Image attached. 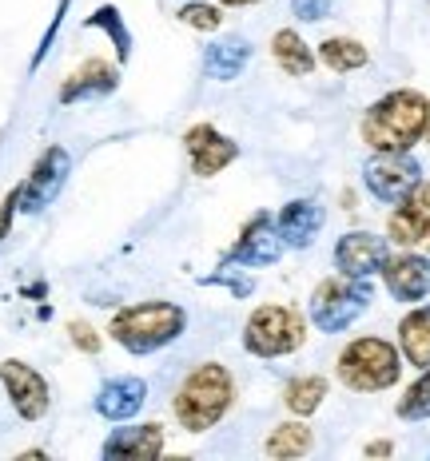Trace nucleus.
Here are the masks:
<instances>
[{
	"mask_svg": "<svg viewBox=\"0 0 430 461\" xmlns=\"http://www.w3.org/2000/svg\"><path fill=\"white\" fill-rule=\"evenodd\" d=\"M311 446H315V434L303 426V421H279V426H275L271 434H267V441H263L267 457H275V461L307 457Z\"/></svg>",
	"mask_w": 430,
	"mask_h": 461,
	"instance_id": "nucleus-22",
	"label": "nucleus"
},
{
	"mask_svg": "<svg viewBox=\"0 0 430 461\" xmlns=\"http://www.w3.org/2000/svg\"><path fill=\"white\" fill-rule=\"evenodd\" d=\"M430 100L415 88H395L362 112V143L371 151H410L418 140H426Z\"/></svg>",
	"mask_w": 430,
	"mask_h": 461,
	"instance_id": "nucleus-1",
	"label": "nucleus"
},
{
	"mask_svg": "<svg viewBox=\"0 0 430 461\" xmlns=\"http://www.w3.org/2000/svg\"><path fill=\"white\" fill-rule=\"evenodd\" d=\"M291 13L299 16V21H327V16L334 13V0H291Z\"/></svg>",
	"mask_w": 430,
	"mask_h": 461,
	"instance_id": "nucleus-29",
	"label": "nucleus"
},
{
	"mask_svg": "<svg viewBox=\"0 0 430 461\" xmlns=\"http://www.w3.org/2000/svg\"><path fill=\"white\" fill-rule=\"evenodd\" d=\"M307 342V319L295 306L267 303L260 311H252V319L243 326V350L252 358H287Z\"/></svg>",
	"mask_w": 430,
	"mask_h": 461,
	"instance_id": "nucleus-6",
	"label": "nucleus"
},
{
	"mask_svg": "<svg viewBox=\"0 0 430 461\" xmlns=\"http://www.w3.org/2000/svg\"><path fill=\"white\" fill-rule=\"evenodd\" d=\"M100 454L108 461H156L164 454V426H156V421H140V426L116 421V429L104 438Z\"/></svg>",
	"mask_w": 430,
	"mask_h": 461,
	"instance_id": "nucleus-13",
	"label": "nucleus"
},
{
	"mask_svg": "<svg viewBox=\"0 0 430 461\" xmlns=\"http://www.w3.org/2000/svg\"><path fill=\"white\" fill-rule=\"evenodd\" d=\"M426 143H430V123H426Z\"/></svg>",
	"mask_w": 430,
	"mask_h": 461,
	"instance_id": "nucleus-34",
	"label": "nucleus"
},
{
	"mask_svg": "<svg viewBox=\"0 0 430 461\" xmlns=\"http://www.w3.org/2000/svg\"><path fill=\"white\" fill-rule=\"evenodd\" d=\"M0 386H5L8 402H13L16 418H24V421H41L48 414V406H52V390H48L44 374L21 358L0 362Z\"/></svg>",
	"mask_w": 430,
	"mask_h": 461,
	"instance_id": "nucleus-10",
	"label": "nucleus"
},
{
	"mask_svg": "<svg viewBox=\"0 0 430 461\" xmlns=\"http://www.w3.org/2000/svg\"><path fill=\"white\" fill-rule=\"evenodd\" d=\"M235 402V378L219 362H199L171 398V414L188 434H207L227 418Z\"/></svg>",
	"mask_w": 430,
	"mask_h": 461,
	"instance_id": "nucleus-2",
	"label": "nucleus"
},
{
	"mask_svg": "<svg viewBox=\"0 0 430 461\" xmlns=\"http://www.w3.org/2000/svg\"><path fill=\"white\" fill-rule=\"evenodd\" d=\"M371 299H375V291H371L367 278H351V275H331L323 278L319 286H315L311 294V326L323 334H343L351 330L362 314L371 311Z\"/></svg>",
	"mask_w": 430,
	"mask_h": 461,
	"instance_id": "nucleus-5",
	"label": "nucleus"
},
{
	"mask_svg": "<svg viewBox=\"0 0 430 461\" xmlns=\"http://www.w3.org/2000/svg\"><path fill=\"white\" fill-rule=\"evenodd\" d=\"M395 414L403 421H426L430 418V366L407 386V393L398 398V406H395Z\"/></svg>",
	"mask_w": 430,
	"mask_h": 461,
	"instance_id": "nucleus-26",
	"label": "nucleus"
},
{
	"mask_svg": "<svg viewBox=\"0 0 430 461\" xmlns=\"http://www.w3.org/2000/svg\"><path fill=\"white\" fill-rule=\"evenodd\" d=\"M382 283L395 303H423L430 294V255H390L382 267Z\"/></svg>",
	"mask_w": 430,
	"mask_h": 461,
	"instance_id": "nucleus-16",
	"label": "nucleus"
},
{
	"mask_svg": "<svg viewBox=\"0 0 430 461\" xmlns=\"http://www.w3.org/2000/svg\"><path fill=\"white\" fill-rule=\"evenodd\" d=\"M84 28H96V32L108 36L112 48H116V56H120V64H128V56H132V32H128V24H124V16H120L116 5H100L88 16V21H84Z\"/></svg>",
	"mask_w": 430,
	"mask_h": 461,
	"instance_id": "nucleus-25",
	"label": "nucleus"
},
{
	"mask_svg": "<svg viewBox=\"0 0 430 461\" xmlns=\"http://www.w3.org/2000/svg\"><path fill=\"white\" fill-rule=\"evenodd\" d=\"M69 176H72V156L69 151H64L60 143L44 148L41 156H36L32 171L24 176V184L16 187V211H21V215H41L44 207H52L56 199H60Z\"/></svg>",
	"mask_w": 430,
	"mask_h": 461,
	"instance_id": "nucleus-7",
	"label": "nucleus"
},
{
	"mask_svg": "<svg viewBox=\"0 0 430 461\" xmlns=\"http://www.w3.org/2000/svg\"><path fill=\"white\" fill-rule=\"evenodd\" d=\"M271 56H275V64H279L287 76H311L315 60H319V56L311 52V44L303 41L295 28H279V32L271 36Z\"/></svg>",
	"mask_w": 430,
	"mask_h": 461,
	"instance_id": "nucleus-21",
	"label": "nucleus"
},
{
	"mask_svg": "<svg viewBox=\"0 0 430 461\" xmlns=\"http://www.w3.org/2000/svg\"><path fill=\"white\" fill-rule=\"evenodd\" d=\"M387 258H390V239L375 235V230H347L334 243V271L351 275V278L382 275Z\"/></svg>",
	"mask_w": 430,
	"mask_h": 461,
	"instance_id": "nucleus-11",
	"label": "nucleus"
},
{
	"mask_svg": "<svg viewBox=\"0 0 430 461\" xmlns=\"http://www.w3.org/2000/svg\"><path fill=\"white\" fill-rule=\"evenodd\" d=\"M334 374L347 390L355 393H379V390H390L398 378H403V350L387 339H355L343 346L339 362H334Z\"/></svg>",
	"mask_w": 430,
	"mask_h": 461,
	"instance_id": "nucleus-4",
	"label": "nucleus"
},
{
	"mask_svg": "<svg viewBox=\"0 0 430 461\" xmlns=\"http://www.w3.org/2000/svg\"><path fill=\"white\" fill-rule=\"evenodd\" d=\"M423 184V163L410 151H375L362 163V187L379 199V203L395 207L398 199H407L410 191Z\"/></svg>",
	"mask_w": 430,
	"mask_h": 461,
	"instance_id": "nucleus-8",
	"label": "nucleus"
},
{
	"mask_svg": "<svg viewBox=\"0 0 430 461\" xmlns=\"http://www.w3.org/2000/svg\"><path fill=\"white\" fill-rule=\"evenodd\" d=\"M398 350L410 366H430V303L415 306V311L403 314L398 322Z\"/></svg>",
	"mask_w": 430,
	"mask_h": 461,
	"instance_id": "nucleus-20",
	"label": "nucleus"
},
{
	"mask_svg": "<svg viewBox=\"0 0 430 461\" xmlns=\"http://www.w3.org/2000/svg\"><path fill=\"white\" fill-rule=\"evenodd\" d=\"M69 5L72 0H60V8H56V16H52V24L44 28V36H41V44H36V52H32V72L44 64V56H48V48H52V36L60 32V24H64V13H69Z\"/></svg>",
	"mask_w": 430,
	"mask_h": 461,
	"instance_id": "nucleus-28",
	"label": "nucleus"
},
{
	"mask_svg": "<svg viewBox=\"0 0 430 461\" xmlns=\"http://www.w3.org/2000/svg\"><path fill=\"white\" fill-rule=\"evenodd\" d=\"M327 223V211H323L315 199H291L287 207H279L275 215V227H279V239L291 251H307L315 243V235Z\"/></svg>",
	"mask_w": 430,
	"mask_h": 461,
	"instance_id": "nucleus-17",
	"label": "nucleus"
},
{
	"mask_svg": "<svg viewBox=\"0 0 430 461\" xmlns=\"http://www.w3.org/2000/svg\"><path fill=\"white\" fill-rule=\"evenodd\" d=\"M395 454V446H390V441H371L367 446V457H390Z\"/></svg>",
	"mask_w": 430,
	"mask_h": 461,
	"instance_id": "nucleus-32",
	"label": "nucleus"
},
{
	"mask_svg": "<svg viewBox=\"0 0 430 461\" xmlns=\"http://www.w3.org/2000/svg\"><path fill=\"white\" fill-rule=\"evenodd\" d=\"M319 60L327 64L331 72H359V68H367V60H371V52L362 48L359 41H351V36H331V41H323L319 44Z\"/></svg>",
	"mask_w": 430,
	"mask_h": 461,
	"instance_id": "nucleus-24",
	"label": "nucleus"
},
{
	"mask_svg": "<svg viewBox=\"0 0 430 461\" xmlns=\"http://www.w3.org/2000/svg\"><path fill=\"white\" fill-rule=\"evenodd\" d=\"M247 60H252V44H247L243 36H219V41H212L204 48V72L219 84L239 80V72L247 68Z\"/></svg>",
	"mask_w": 430,
	"mask_h": 461,
	"instance_id": "nucleus-19",
	"label": "nucleus"
},
{
	"mask_svg": "<svg viewBox=\"0 0 430 461\" xmlns=\"http://www.w3.org/2000/svg\"><path fill=\"white\" fill-rule=\"evenodd\" d=\"M387 239L398 247H418L430 239V184L423 179L407 199H398L387 219Z\"/></svg>",
	"mask_w": 430,
	"mask_h": 461,
	"instance_id": "nucleus-14",
	"label": "nucleus"
},
{
	"mask_svg": "<svg viewBox=\"0 0 430 461\" xmlns=\"http://www.w3.org/2000/svg\"><path fill=\"white\" fill-rule=\"evenodd\" d=\"M184 151L191 159V171H196L199 179H212L239 159V143L232 136H224V131H215L212 123H196V128H188L184 131Z\"/></svg>",
	"mask_w": 430,
	"mask_h": 461,
	"instance_id": "nucleus-12",
	"label": "nucleus"
},
{
	"mask_svg": "<svg viewBox=\"0 0 430 461\" xmlns=\"http://www.w3.org/2000/svg\"><path fill=\"white\" fill-rule=\"evenodd\" d=\"M148 402V382L136 378V374H116V378H104L100 390L92 398V410L104 421H132Z\"/></svg>",
	"mask_w": 430,
	"mask_h": 461,
	"instance_id": "nucleus-15",
	"label": "nucleus"
},
{
	"mask_svg": "<svg viewBox=\"0 0 430 461\" xmlns=\"http://www.w3.org/2000/svg\"><path fill=\"white\" fill-rule=\"evenodd\" d=\"M120 88V68L108 60H88L80 64L69 80L60 84V104H84V100H100V95H112Z\"/></svg>",
	"mask_w": 430,
	"mask_h": 461,
	"instance_id": "nucleus-18",
	"label": "nucleus"
},
{
	"mask_svg": "<svg viewBox=\"0 0 430 461\" xmlns=\"http://www.w3.org/2000/svg\"><path fill=\"white\" fill-rule=\"evenodd\" d=\"M184 330H188V311L179 303H168V299L124 306L108 326L112 339H116L128 354H140V358L143 354H160Z\"/></svg>",
	"mask_w": 430,
	"mask_h": 461,
	"instance_id": "nucleus-3",
	"label": "nucleus"
},
{
	"mask_svg": "<svg viewBox=\"0 0 430 461\" xmlns=\"http://www.w3.org/2000/svg\"><path fill=\"white\" fill-rule=\"evenodd\" d=\"M13 215H16V191H8L5 203H0V239L8 235V223H13Z\"/></svg>",
	"mask_w": 430,
	"mask_h": 461,
	"instance_id": "nucleus-31",
	"label": "nucleus"
},
{
	"mask_svg": "<svg viewBox=\"0 0 430 461\" xmlns=\"http://www.w3.org/2000/svg\"><path fill=\"white\" fill-rule=\"evenodd\" d=\"M176 16H179V24L196 28V32H215V28L224 24V13H219L215 5H204V0H188Z\"/></svg>",
	"mask_w": 430,
	"mask_h": 461,
	"instance_id": "nucleus-27",
	"label": "nucleus"
},
{
	"mask_svg": "<svg viewBox=\"0 0 430 461\" xmlns=\"http://www.w3.org/2000/svg\"><path fill=\"white\" fill-rule=\"evenodd\" d=\"M219 5H227V8H247V5H260V0H219Z\"/></svg>",
	"mask_w": 430,
	"mask_h": 461,
	"instance_id": "nucleus-33",
	"label": "nucleus"
},
{
	"mask_svg": "<svg viewBox=\"0 0 430 461\" xmlns=\"http://www.w3.org/2000/svg\"><path fill=\"white\" fill-rule=\"evenodd\" d=\"M323 398H327V378L323 374H299L283 386V406L295 418H311L323 406Z\"/></svg>",
	"mask_w": 430,
	"mask_h": 461,
	"instance_id": "nucleus-23",
	"label": "nucleus"
},
{
	"mask_svg": "<svg viewBox=\"0 0 430 461\" xmlns=\"http://www.w3.org/2000/svg\"><path fill=\"white\" fill-rule=\"evenodd\" d=\"M287 243L279 239V227H275V215H260L252 219L243 230H239V239L232 243V251L224 255L227 267H247V271H260V267H275L283 258Z\"/></svg>",
	"mask_w": 430,
	"mask_h": 461,
	"instance_id": "nucleus-9",
	"label": "nucleus"
},
{
	"mask_svg": "<svg viewBox=\"0 0 430 461\" xmlns=\"http://www.w3.org/2000/svg\"><path fill=\"white\" fill-rule=\"evenodd\" d=\"M69 334H72V342H76V346H80V350H84V354H100V334H96V330H92V326H88V322L72 319V322H69Z\"/></svg>",
	"mask_w": 430,
	"mask_h": 461,
	"instance_id": "nucleus-30",
	"label": "nucleus"
}]
</instances>
